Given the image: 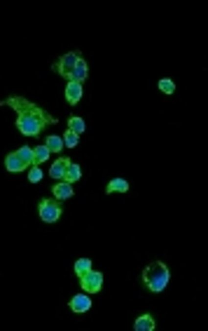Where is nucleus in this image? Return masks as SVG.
Wrapping results in <instances>:
<instances>
[{
	"label": "nucleus",
	"mask_w": 208,
	"mask_h": 331,
	"mask_svg": "<svg viewBox=\"0 0 208 331\" xmlns=\"http://www.w3.org/2000/svg\"><path fill=\"white\" fill-rule=\"evenodd\" d=\"M80 282H82V289L87 291V294H98L101 287H103V273H98V270L92 268L87 275L80 277Z\"/></svg>",
	"instance_id": "obj_5"
},
{
	"label": "nucleus",
	"mask_w": 208,
	"mask_h": 331,
	"mask_svg": "<svg viewBox=\"0 0 208 331\" xmlns=\"http://www.w3.org/2000/svg\"><path fill=\"white\" fill-rule=\"evenodd\" d=\"M82 179V167L77 165V162H70L68 167H66V174H63V181L68 183H77Z\"/></svg>",
	"instance_id": "obj_12"
},
{
	"label": "nucleus",
	"mask_w": 208,
	"mask_h": 331,
	"mask_svg": "<svg viewBox=\"0 0 208 331\" xmlns=\"http://www.w3.org/2000/svg\"><path fill=\"white\" fill-rule=\"evenodd\" d=\"M168 279H171V273L168 268L162 263V261H152L150 266L143 270V284L145 289H150L152 294H159L168 287Z\"/></svg>",
	"instance_id": "obj_2"
},
{
	"label": "nucleus",
	"mask_w": 208,
	"mask_h": 331,
	"mask_svg": "<svg viewBox=\"0 0 208 331\" xmlns=\"http://www.w3.org/2000/svg\"><path fill=\"white\" fill-rule=\"evenodd\" d=\"M17 158L21 160L23 167H33V148L31 146H21V148L17 150Z\"/></svg>",
	"instance_id": "obj_17"
},
{
	"label": "nucleus",
	"mask_w": 208,
	"mask_h": 331,
	"mask_svg": "<svg viewBox=\"0 0 208 331\" xmlns=\"http://www.w3.org/2000/svg\"><path fill=\"white\" fill-rule=\"evenodd\" d=\"M126 191H129V181L126 179H113V181H108V186H105L108 195H113V193H126Z\"/></svg>",
	"instance_id": "obj_13"
},
{
	"label": "nucleus",
	"mask_w": 208,
	"mask_h": 331,
	"mask_svg": "<svg viewBox=\"0 0 208 331\" xmlns=\"http://www.w3.org/2000/svg\"><path fill=\"white\" fill-rule=\"evenodd\" d=\"M87 75H89V66H87V61H84L82 56H80V59H77V64H75V68H73V75H70V80L82 85L84 80H87ZM70 80H68V83H70Z\"/></svg>",
	"instance_id": "obj_8"
},
{
	"label": "nucleus",
	"mask_w": 208,
	"mask_h": 331,
	"mask_svg": "<svg viewBox=\"0 0 208 331\" xmlns=\"http://www.w3.org/2000/svg\"><path fill=\"white\" fill-rule=\"evenodd\" d=\"M52 195H54V200H59V202H63V200H70L73 197V183H68V181H56L52 186Z\"/></svg>",
	"instance_id": "obj_7"
},
{
	"label": "nucleus",
	"mask_w": 208,
	"mask_h": 331,
	"mask_svg": "<svg viewBox=\"0 0 208 331\" xmlns=\"http://www.w3.org/2000/svg\"><path fill=\"white\" fill-rule=\"evenodd\" d=\"M38 214H40V219L45 221V223H56L59 219H61V204H59V200H40V204H38Z\"/></svg>",
	"instance_id": "obj_3"
},
{
	"label": "nucleus",
	"mask_w": 208,
	"mask_h": 331,
	"mask_svg": "<svg viewBox=\"0 0 208 331\" xmlns=\"http://www.w3.org/2000/svg\"><path fill=\"white\" fill-rule=\"evenodd\" d=\"M0 106H10L17 110V129L23 137H40L49 125H56V118H52L45 108L35 106L23 96H10L0 101Z\"/></svg>",
	"instance_id": "obj_1"
},
{
	"label": "nucleus",
	"mask_w": 208,
	"mask_h": 331,
	"mask_svg": "<svg viewBox=\"0 0 208 331\" xmlns=\"http://www.w3.org/2000/svg\"><path fill=\"white\" fill-rule=\"evenodd\" d=\"M68 129H70V132H75V134H82L84 129H87V122H84L82 118L73 115V118L68 120Z\"/></svg>",
	"instance_id": "obj_19"
},
{
	"label": "nucleus",
	"mask_w": 208,
	"mask_h": 331,
	"mask_svg": "<svg viewBox=\"0 0 208 331\" xmlns=\"http://www.w3.org/2000/svg\"><path fill=\"white\" fill-rule=\"evenodd\" d=\"M5 167H7V171H23L26 167L21 165V160L17 158V153H7V158H5Z\"/></svg>",
	"instance_id": "obj_16"
},
{
	"label": "nucleus",
	"mask_w": 208,
	"mask_h": 331,
	"mask_svg": "<svg viewBox=\"0 0 208 331\" xmlns=\"http://www.w3.org/2000/svg\"><path fill=\"white\" fill-rule=\"evenodd\" d=\"M159 89H162L164 94H173V92H176V83L168 80V78H164V80H159Z\"/></svg>",
	"instance_id": "obj_21"
},
{
	"label": "nucleus",
	"mask_w": 208,
	"mask_h": 331,
	"mask_svg": "<svg viewBox=\"0 0 208 331\" xmlns=\"http://www.w3.org/2000/svg\"><path fill=\"white\" fill-rule=\"evenodd\" d=\"M47 158H49V148L42 143V146H38V148H33V165L35 167H40L42 162H47Z\"/></svg>",
	"instance_id": "obj_14"
},
{
	"label": "nucleus",
	"mask_w": 208,
	"mask_h": 331,
	"mask_svg": "<svg viewBox=\"0 0 208 331\" xmlns=\"http://www.w3.org/2000/svg\"><path fill=\"white\" fill-rule=\"evenodd\" d=\"M61 139H63V146H66V148H77V143H80V134H75V132L68 129Z\"/></svg>",
	"instance_id": "obj_20"
},
{
	"label": "nucleus",
	"mask_w": 208,
	"mask_h": 331,
	"mask_svg": "<svg viewBox=\"0 0 208 331\" xmlns=\"http://www.w3.org/2000/svg\"><path fill=\"white\" fill-rule=\"evenodd\" d=\"M45 146L49 148V153H61L66 146H63V139L61 137H56V134H49L47 139H45Z\"/></svg>",
	"instance_id": "obj_15"
},
{
	"label": "nucleus",
	"mask_w": 208,
	"mask_h": 331,
	"mask_svg": "<svg viewBox=\"0 0 208 331\" xmlns=\"http://www.w3.org/2000/svg\"><path fill=\"white\" fill-rule=\"evenodd\" d=\"M68 165H70V160H68V158H59V160H54L52 167H49V176H52L54 181H61Z\"/></svg>",
	"instance_id": "obj_9"
},
{
	"label": "nucleus",
	"mask_w": 208,
	"mask_h": 331,
	"mask_svg": "<svg viewBox=\"0 0 208 331\" xmlns=\"http://www.w3.org/2000/svg\"><path fill=\"white\" fill-rule=\"evenodd\" d=\"M80 99H82V85H80V83H73V80H70V83H68V87H66V101L75 106V104H77Z\"/></svg>",
	"instance_id": "obj_11"
},
{
	"label": "nucleus",
	"mask_w": 208,
	"mask_h": 331,
	"mask_svg": "<svg viewBox=\"0 0 208 331\" xmlns=\"http://www.w3.org/2000/svg\"><path fill=\"white\" fill-rule=\"evenodd\" d=\"M28 181L31 183H40L42 181V169L40 167H35V165L28 167Z\"/></svg>",
	"instance_id": "obj_22"
},
{
	"label": "nucleus",
	"mask_w": 208,
	"mask_h": 331,
	"mask_svg": "<svg viewBox=\"0 0 208 331\" xmlns=\"http://www.w3.org/2000/svg\"><path fill=\"white\" fill-rule=\"evenodd\" d=\"M68 305H70V310L77 312V315H80V312H89V310H92V299H89L87 291H84V294H75Z\"/></svg>",
	"instance_id": "obj_6"
},
{
	"label": "nucleus",
	"mask_w": 208,
	"mask_h": 331,
	"mask_svg": "<svg viewBox=\"0 0 208 331\" xmlns=\"http://www.w3.org/2000/svg\"><path fill=\"white\" fill-rule=\"evenodd\" d=\"M134 329H136V331H155V329H157V322H155V317H152L150 312H145V315L136 317Z\"/></svg>",
	"instance_id": "obj_10"
},
{
	"label": "nucleus",
	"mask_w": 208,
	"mask_h": 331,
	"mask_svg": "<svg viewBox=\"0 0 208 331\" xmlns=\"http://www.w3.org/2000/svg\"><path fill=\"white\" fill-rule=\"evenodd\" d=\"M77 59H80V52H68L63 54L61 59L54 64V73H59V78H66V80H70V75H73V68L77 64Z\"/></svg>",
	"instance_id": "obj_4"
},
{
	"label": "nucleus",
	"mask_w": 208,
	"mask_h": 331,
	"mask_svg": "<svg viewBox=\"0 0 208 331\" xmlns=\"http://www.w3.org/2000/svg\"><path fill=\"white\" fill-rule=\"evenodd\" d=\"M89 270H92V261H89V258H77V261H75V275H77V277L87 275Z\"/></svg>",
	"instance_id": "obj_18"
}]
</instances>
